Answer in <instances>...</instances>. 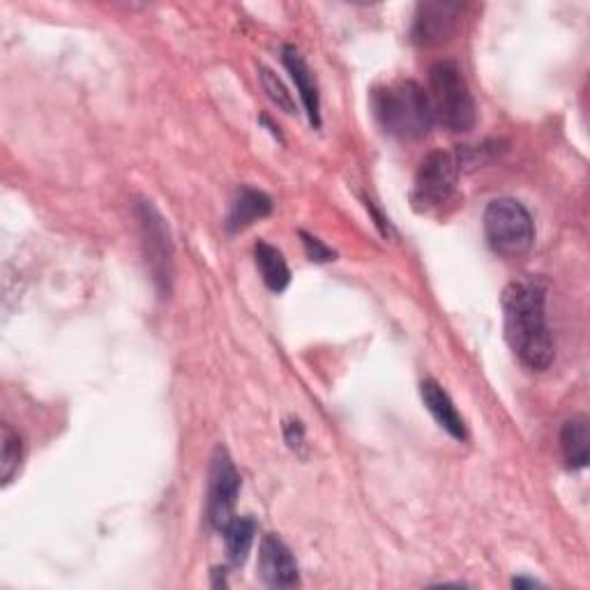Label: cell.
<instances>
[{"label": "cell", "instance_id": "1", "mask_svg": "<svg viewBox=\"0 0 590 590\" xmlns=\"http://www.w3.org/2000/svg\"><path fill=\"white\" fill-rule=\"evenodd\" d=\"M506 312V339L519 362L544 371L554 360V339L546 323V289L535 277L512 281L502 291Z\"/></svg>", "mask_w": 590, "mask_h": 590}, {"label": "cell", "instance_id": "2", "mask_svg": "<svg viewBox=\"0 0 590 590\" xmlns=\"http://www.w3.org/2000/svg\"><path fill=\"white\" fill-rule=\"evenodd\" d=\"M371 106H374V116L383 132L395 139L418 141L429 135L433 125L429 95L423 85L408 79L387 83L374 91Z\"/></svg>", "mask_w": 590, "mask_h": 590}, {"label": "cell", "instance_id": "3", "mask_svg": "<svg viewBox=\"0 0 590 590\" xmlns=\"http://www.w3.org/2000/svg\"><path fill=\"white\" fill-rule=\"evenodd\" d=\"M429 104L433 123H441L450 132H471L477 120L475 100L468 83L454 62H436L429 70Z\"/></svg>", "mask_w": 590, "mask_h": 590}, {"label": "cell", "instance_id": "4", "mask_svg": "<svg viewBox=\"0 0 590 590\" xmlns=\"http://www.w3.org/2000/svg\"><path fill=\"white\" fill-rule=\"evenodd\" d=\"M483 227H485V238L489 247L498 256L517 258L533 247V240H535L533 217L517 199H508V196L494 199L485 208Z\"/></svg>", "mask_w": 590, "mask_h": 590}, {"label": "cell", "instance_id": "5", "mask_svg": "<svg viewBox=\"0 0 590 590\" xmlns=\"http://www.w3.org/2000/svg\"><path fill=\"white\" fill-rule=\"evenodd\" d=\"M456 178H459V162L452 155L441 150L429 152L418 169V176H415L413 187L415 210L427 212L448 204L456 189Z\"/></svg>", "mask_w": 590, "mask_h": 590}, {"label": "cell", "instance_id": "6", "mask_svg": "<svg viewBox=\"0 0 590 590\" xmlns=\"http://www.w3.org/2000/svg\"><path fill=\"white\" fill-rule=\"evenodd\" d=\"M240 491V475L231 462L224 448H217L208 471V500H206V519L210 529L224 531L227 523L233 519V510Z\"/></svg>", "mask_w": 590, "mask_h": 590}, {"label": "cell", "instance_id": "7", "mask_svg": "<svg viewBox=\"0 0 590 590\" xmlns=\"http://www.w3.org/2000/svg\"><path fill=\"white\" fill-rule=\"evenodd\" d=\"M137 215H139V224H141V233H143L146 254L150 261V270H152V275H155V281L160 284V289L169 291L171 258H173L169 227L164 222V217L160 215V210L150 201H139Z\"/></svg>", "mask_w": 590, "mask_h": 590}, {"label": "cell", "instance_id": "8", "mask_svg": "<svg viewBox=\"0 0 590 590\" xmlns=\"http://www.w3.org/2000/svg\"><path fill=\"white\" fill-rule=\"evenodd\" d=\"M462 10V5L452 3H420L410 28V42L418 47L443 45L456 33Z\"/></svg>", "mask_w": 590, "mask_h": 590}, {"label": "cell", "instance_id": "9", "mask_svg": "<svg viewBox=\"0 0 590 590\" xmlns=\"http://www.w3.org/2000/svg\"><path fill=\"white\" fill-rule=\"evenodd\" d=\"M258 575L273 588H293L300 581L298 563L289 546L277 535H266L261 540Z\"/></svg>", "mask_w": 590, "mask_h": 590}, {"label": "cell", "instance_id": "10", "mask_svg": "<svg viewBox=\"0 0 590 590\" xmlns=\"http://www.w3.org/2000/svg\"><path fill=\"white\" fill-rule=\"evenodd\" d=\"M281 62H284V68L289 70V74L296 83V89L300 93V100L304 104V112H308L312 127H321V97H319L316 79L310 70L308 60L300 56V51L296 47L287 45L281 49Z\"/></svg>", "mask_w": 590, "mask_h": 590}, {"label": "cell", "instance_id": "11", "mask_svg": "<svg viewBox=\"0 0 590 590\" xmlns=\"http://www.w3.org/2000/svg\"><path fill=\"white\" fill-rule=\"evenodd\" d=\"M420 397H423L427 410L431 413V418L439 423V427L446 429L452 439H456V441L468 439L466 423H464L462 415H459V410H456L454 402L450 400L448 392L441 387V383H436L431 379L423 381Z\"/></svg>", "mask_w": 590, "mask_h": 590}, {"label": "cell", "instance_id": "12", "mask_svg": "<svg viewBox=\"0 0 590 590\" xmlns=\"http://www.w3.org/2000/svg\"><path fill=\"white\" fill-rule=\"evenodd\" d=\"M270 210H273V201L268 194L258 192L254 187H240L235 201L231 206L227 227L231 233H238L252 227L256 220H261V217L270 215Z\"/></svg>", "mask_w": 590, "mask_h": 590}, {"label": "cell", "instance_id": "13", "mask_svg": "<svg viewBox=\"0 0 590 590\" xmlns=\"http://www.w3.org/2000/svg\"><path fill=\"white\" fill-rule=\"evenodd\" d=\"M560 450L567 468L581 471L588 466L590 459V431L586 415H575L567 420L560 431Z\"/></svg>", "mask_w": 590, "mask_h": 590}, {"label": "cell", "instance_id": "14", "mask_svg": "<svg viewBox=\"0 0 590 590\" xmlns=\"http://www.w3.org/2000/svg\"><path fill=\"white\" fill-rule=\"evenodd\" d=\"M254 261H256V268L261 273V279H264V284L273 293H281L284 289L289 287L291 270H289L287 258H284V254L277 247H273L268 243H256L254 245Z\"/></svg>", "mask_w": 590, "mask_h": 590}, {"label": "cell", "instance_id": "15", "mask_svg": "<svg viewBox=\"0 0 590 590\" xmlns=\"http://www.w3.org/2000/svg\"><path fill=\"white\" fill-rule=\"evenodd\" d=\"M227 554L233 565H243L252 552L256 537V521L252 517H233L224 527Z\"/></svg>", "mask_w": 590, "mask_h": 590}, {"label": "cell", "instance_id": "16", "mask_svg": "<svg viewBox=\"0 0 590 590\" xmlns=\"http://www.w3.org/2000/svg\"><path fill=\"white\" fill-rule=\"evenodd\" d=\"M21 459H24V443H21V436L10 427H0V479L8 487L14 475L21 468Z\"/></svg>", "mask_w": 590, "mask_h": 590}, {"label": "cell", "instance_id": "17", "mask_svg": "<svg viewBox=\"0 0 590 590\" xmlns=\"http://www.w3.org/2000/svg\"><path fill=\"white\" fill-rule=\"evenodd\" d=\"M258 79H261V85H264L266 95L281 108L284 114H296V102H293V95L289 93L287 85H284V81L268 68H258Z\"/></svg>", "mask_w": 590, "mask_h": 590}, {"label": "cell", "instance_id": "18", "mask_svg": "<svg viewBox=\"0 0 590 590\" xmlns=\"http://www.w3.org/2000/svg\"><path fill=\"white\" fill-rule=\"evenodd\" d=\"M300 238H302V245H304V254H308V258L314 261V264H327V261L337 258V254L327 247L323 240L304 233V231H300Z\"/></svg>", "mask_w": 590, "mask_h": 590}, {"label": "cell", "instance_id": "19", "mask_svg": "<svg viewBox=\"0 0 590 590\" xmlns=\"http://www.w3.org/2000/svg\"><path fill=\"white\" fill-rule=\"evenodd\" d=\"M284 433H287V443L291 450H298L304 443V429L300 420H289L287 425H284Z\"/></svg>", "mask_w": 590, "mask_h": 590}, {"label": "cell", "instance_id": "20", "mask_svg": "<svg viewBox=\"0 0 590 590\" xmlns=\"http://www.w3.org/2000/svg\"><path fill=\"white\" fill-rule=\"evenodd\" d=\"M512 586H514V588H521V586H531V588H533V586H540V583L533 581V579H514Z\"/></svg>", "mask_w": 590, "mask_h": 590}]
</instances>
